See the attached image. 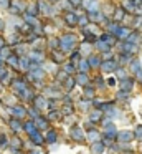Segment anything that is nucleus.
<instances>
[{"label":"nucleus","instance_id":"5","mask_svg":"<svg viewBox=\"0 0 142 154\" xmlns=\"http://www.w3.org/2000/svg\"><path fill=\"white\" fill-rule=\"evenodd\" d=\"M101 68H103V71H106V73H111L114 70H117V65H116V61H113V60H106L104 63H101Z\"/></svg>","mask_w":142,"mask_h":154},{"label":"nucleus","instance_id":"40","mask_svg":"<svg viewBox=\"0 0 142 154\" xmlns=\"http://www.w3.org/2000/svg\"><path fill=\"white\" fill-rule=\"evenodd\" d=\"M88 138H89L91 141H96L99 136H98V133H96V131H89V133H88Z\"/></svg>","mask_w":142,"mask_h":154},{"label":"nucleus","instance_id":"45","mask_svg":"<svg viewBox=\"0 0 142 154\" xmlns=\"http://www.w3.org/2000/svg\"><path fill=\"white\" fill-rule=\"evenodd\" d=\"M15 51H17V55H20V53H23V51H27V47H23V45H18V47L15 48Z\"/></svg>","mask_w":142,"mask_h":154},{"label":"nucleus","instance_id":"27","mask_svg":"<svg viewBox=\"0 0 142 154\" xmlns=\"http://www.w3.org/2000/svg\"><path fill=\"white\" fill-rule=\"evenodd\" d=\"M104 151V143H94L93 144V153L94 154H101Z\"/></svg>","mask_w":142,"mask_h":154},{"label":"nucleus","instance_id":"61","mask_svg":"<svg viewBox=\"0 0 142 154\" xmlns=\"http://www.w3.org/2000/svg\"><path fill=\"white\" fill-rule=\"evenodd\" d=\"M17 154H20V153H17Z\"/></svg>","mask_w":142,"mask_h":154},{"label":"nucleus","instance_id":"52","mask_svg":"<svg viewBox=\"0 0 142 154\" xmlns=\"http://www.w3.org/2000/svg\"><path fill=\"white\" fill-rule=\"evenodd\" d=\"M127 98V91H121L119 93V99H126Z\"/></svg>","mask_w":142,"mask_h":154},{"label":"nucleus","instance_id":"44","mask_svg":"<svg viewBox=\"0 0 142 154\" xmlns=\"http://www.w3.org/2000/svg\"><path fill=\"white\" fill-rule=\"evenodd\" d=\"M73 113V109H71V106L66 105V106H63V115H71Z\"/></svg>","mask_w":142,"mask_h":154},{"label":"nucleus","instance_id":"43","mask_svg":"<svg viewBox=\"0 0 142 154\" xmlns=\"http://www.w3.org/2000/svg\"><path fill=\"white\" fill-rule=\"evenodd\" d=\"M135 138H137V139H142V126H137V128H135Z\"/></svg>","mask_w":142,"mask_h":154},{"label":"nucleus","instance_id":"58","mask_svg":"<svg viewBox=\"0 0 142 154\" xmlns=\"http://www.w3.org/2000/svg\"><path fill=\"white\" fill-rule=\"evenodd\" d=\"M3 60H5V58L2 57V55H0V66H2V63H3Z\"/></svg>","mask_w":142,"mask_h":154},{"label":"nucleus","instance_id":"36","mask_svg":"<svg viewBox=\"0 0 142 154\" xmlns=\"http://www.w3.org/2000/svg\"><path fill=\"white\" fill-rule=\"evenodd\" d=\"M61 118V115L58 113L56 109H53V111H50V115H48V119H55V121H58Z\"/></svg>","mask_w":142,"mask_h":154},{"label":"nucleus","instance_id":"11","mask_svg":"<svg viewBox=\"0 0 142 154\" xmlns=\"http://www.w3.org/2000/svg\"><path fill=\"white\" fill-rule=\"evenodd\" d=\"M10 128H12L15 133H18L20 129H23V124L18 121V118H13V119H10Z\"/></svg>","mask_w":142,"mask_h":154},{"label":"nucleus","instance_id":"56","mask_svg":"<svg viewBox=\"0 0 142 154\" xmlns=\"http://www.w3.org/2000/svg\"><path fill=\"white\" fill-rule=\"evenodd\" d=\"M107 83H109V85H111V86H113L114 83H116V80H114V78H109V80H107Z\"/></svg>","mask_w":142,"mask_h":154},{"label":"nucleus","instance_id":"21","mask_svg":"<svg viewBox=\"0 0 142 154\" xmlns=\"http://www.w3.org/2000/svg\"><path fill=\"white\" fill-rule=\"evenodd\" d=\"M33 101H35V105H37L38 108H46L48 106V101L43 96H35L33 98Z\"/></svg>","mask_w":142,"mask_h":154},{"label":"nucleus","instance_id":"20","mask_svg":"<svg viewBox=\"0 0 142 154\" xmlns=\"http://www.w3.org/2000/svg\"><path fill=\"white\" fill-rule=\"evenodd\" d=\"M20 93V96L23 98V99H33V91L30 90V88H25V90H22V91H18Z\"/></svg>","mask_w":142,"mask_h":154},{"label":"nucleus","instance_id":"53","mask_svg":"<svg viewBox=\"0 0 142 154\" xmlns=\"http://www.w3.org/2000/svg\"><path fill=\"white\" fill-rule=\"evenodd\" d=\"M3 47H5V38H3V37H0V50L3 48Z\"/></svg>","mask_w":142,"mask_h":154},{"label":"nucleus","instance_id":"7","mask_svg":"<svg viewBox=\"0 0 142 154\" xmlns=\"http://www.w3.org/2000/svg\"><path fill=\"white\" fill-rule=\"evenodd\" d=\"M30 61H31L30 58L20 57V58H18V70H23V71H30V66H31V63H30Z\"/></svg>","mask_w":142,"mask_h":154},{"label":"nucleus","instance_id":"59","mask_svg":"<svg viewBox=\"0 0 142 154\" xmlns=\"http://www.w3.org/2000/svg\"><path fill=\"white\" fill-rule=\"evenodd\" d=\"M30 154H41V153H40V151H31Z\"/></svg>","mask_w":142,"mask_h":154},{"label":"nucleus","instance_id":"42","mask_svg":"<svg viewBox=\"0 0 142 154\" xmlns=\"http://www.w3.org/2000/svg\"><path fill=\"white\" fill-rule=\"evenodd\" d=\"M134 5H135V3L131 2V0H126V3H124V7H126L127 10H134Z\"/></svg>","mask_w":142,"mask_h":154},{"label":"nucleus","instance_id":"14","mask_svg":"<svg viewBox=\"0 0 142 154\" xmlns=\"http://www.w3.org/2000/svg\"><path fill=\"white\" fill-rule=\"evenodd\" d=\"M101 118H103V109H94V111L89 115V119H91V123H98Z\"/></svg>","mask_w":142,"mask_h":154},{"label":"nucleus","instance_id":"3","mask_svg":"<svg viewBox=\"0 0 142 154\" xmlns=\"http://www.w3.org/2000/svg\"><path fill=\"white\" fill-rule=\"evenodd\" d=\"M63 18L66 22L69 27H75L76 23H78V18H79V15H76L75 12H66L65 15H63Z\"/></svg>","mask_w":142,"mask_h":154},{"label":"nucleus","instance_id":"41","mask_svg":"<svg viewBox=\"0 0 142 154\" xmlns=\"http://www.w3.org/2000/svg\"><path fill=\"white\" fill-rule=\"evenodd\" d=\"M88 20H89V17H88V15H83V17H79V18H78V23H79V25H86V22H88Z\"/></svg>","mask_w":142,"mask_h":154},{"label":"nucleus","instance_id":"6","mask_svg":"<svg viewBox=\"0 0 142 154\" xmlns=\"http://www.w3.org/2000/svg\"><path fill=\"white\" fill-rule=\"evenodd\" d=\"M10 113L15 116V118H25V115H27L28 111H27L23 106H13V108L10 109Z\"/></svg>","mask_w":142,"mask_h":154},{"label":"nucleus","instance_id":"23","mask_svg":"<svg viewBox=\"0 0 142 154\" xmlns=\"http://www.w3.org/2000/svg\"><path fill=\"white\" fill-rule=\"evenodd\" d=\"M13 88H15L17 91H22V90L27 88V83H25L23 80H15V81H13Z\"/></svg>","mask_w":142,"mask_h":154},{"label":"nucleus","instance_id":"32","mask_svg":"<svg viewBox=\"0 0 142 154\" xmlns=\"http://www.w3.org/2000/svg\"><path fill=\"white\" fill-rule=\"evenodd\" d=\"M0 55H2V57L5 58V60H7V58L10 57V55H12V48H10V47H7V45H5V47H3V48L0 50Z\"/></svg>","mask_w":142,"mask_h":154},{"label":"nucleus","instance_id":"25","mask_svg":"<svg viewBox=\"0 0 142 154\" xmlns=\"http://www.w3.org/2000/svg\"><path fill=\"white\" fill-rule=\"evenodd\" d=\"M63 53H65V51H55V53H53V61H55V63H61V61H63V60H65V57H63Z\"/></svg>","mask_w":142,"mask_h":154},{"label":"nucleus","instance_id":"2","mask_svg":"<svg viewBox=\"0 0 142 154\" xmlns=\"http://www.w3.org/2000/svg\"><path fill=\"white\" fill-rule=\"evenodd\" d=\"M9 10L12 13H22L23 10H27V5L22 0H12V5L9 7Z\"/></svg>","mask_w":142,"mask_h":154},{"label":"nucleus","instance_id":"46","mask_svg":"<svg viewBox=\"0 0 142 154\" xmlns=\"http://www.w3.org/2000/svg\"><path fill=\"white\" fill-rule=\"evenodd\" d=\"M0 9H9V0H0Z\"/></svg>","mask_w":142,"mask_h":154},{"label":"nucleus","instance_id":"9","mask_svg":"<svg viewBox=\"0 0 142 154\" xmlns=\"http://www.w3.org/2000/svg\"><path fill=\"white\" fill-rule=\"evenodd\" d=\"M89 20H93V22H106V17L103 15V13H99V12H89Z\"/></svg>","mask_w":142,"mask_h":154},{"label":"nucleus","instance_id":"28","mask_svg":"<svg viewBox=\"0 0 142 154\" xmlns=\"http://www.w3.org/2000/svg\"><path fill=\"white\" fill-rule=\"evenodd\" d=\"M7 63L9 65H12L13 68H18V57L17 55H12V57L7 58Z\"/></svg>","mask_w":142,"mask_h":154},{"label":"nucleus","instance_id":"22","mask_svg":"<svg viewBox=\"0 0 142 154\" xmlns=\"http://www.w3.org/2000/svg\"><path fill=\"white\" fill-rule=\"evenodd\" d=\"M76 83L86 86V85H88V75H86V73H79V75L76 76Z\"/></svg>","mask_w":142,"mask_h":154},{"label":"nucleus","instance_id":"60","mask_svg":"<svg viewBox=\"0 0 142 154\" xmlns=\"http://www.w3.org/2000/svg\"><path fill=\"white\" fill-rule=\"evenodd\" d=\"M55 2H58V0H50V3H55Z\"/></svg>","mask_w":142,"mask_h":154},{"label":"nucleus","instance_id":"39","mask_svg":"<svg viewBox=\"0 0 142 154\" xmlns=\"http://www.w3.org/2000/svg\"><path fill=\"white\" fill-rule=\"evenodd\" d=\"M12 144L15 146V149H20V147H22V141H20L18 138H13V139H12Z\"/></svg>","mask_w":142,"mask_h":154},{"label":"nucleus","instance_id":"57","mask_svg":"<svg viewBox=\"0 0 142 154\" xmlns=\"http://www.w3.org/2000/svg\"><path fill=\"white\" fill-rule=\"evenodd\" d=\"M135 75H137V78H139V80H141V81H142V70H141V71H137Z\"/></svg>","mask_w":142,"mask_h":154},{"label":"nucleus","instance_id":"29","mask_svg":"<svg viewBox=\"0 0 142 154\" xmlns=\"http://www.w3.org/2000/svg\"><path fill=\"white\" fill-rule=\"evenodd\" d=\"M45 141H46V143H55V141H56V131H48Z\"/></svg>","mask_w":142,"mask_h":154},{"label":"nucleus","instance_id":"18","mask_svg":"<svg viewBox=\"0 0 142 154\" xmlns=\"http://www.w3.org/2000/svg\"><path fill=\"white\" fill-rule=\"evenodd\" d=\"M23 20H25V23H27V25H33V27H37V25H38L37 17L28 15V13H25V15H23Z\"/></svg>","mask_w":142,"mask_h":154},{"label":"nucleus","instance_id":"51","mask_svg":"<svg viewBox=\"0 0 142 154\" xmlns=\"http://www.w3.org/2000/svg\"><path fill=\"white\" fill-rule=\"evenodd\" d=\"M69 3H71V5H81L83 0H69Z\"/></svg>","mask_w":142,"mask_h":154},{"label":"nucleus","instance_id":"15","mask_svg":"<svg viewBox=\"0 0 142 154\" xmlns=\"http://www.w3.org/2000/svg\"><path fill=\"white\" fill-rule=\"evenodd\" d=\"M132 138H134V136L131 134L129 131H122V133H119V134H117V139H119V141H122V143H129Z\"/></svg>","mask_w":142,"mask_h":154},{"label":"nucleus","instance_id":"49","mask_svg":"<svg viewBox=\"0 0 142 154\" xmlns=\"http://www.w3.org/2000/svg\"><path fill=\"white\" fill-rule=\"evenodd\" d=\"M79 106H81V109H88L89 103H88V101H81V103H79Z\"/></svg>","mask_w":142,"mask_h":154},{"label":"nucleus","instance_id":"47","mask_svg":"<svg viewBox=\"0 0 142 154\" xmlns=\"http://www.w3.org/2000/svg\"><path fill=\"white\" fill-rule=\"evenodd\" d=\"M117 76L124 80V78H126V71H124V70H121V68H117Z\"/></svg>","mask_w":142,"mask_h":154},{"label":"nucleus","instance_id":"16","mask_svg":"<svg viewBox=\"0 0 142 154\" xmlns=\"http://www.w3.org/2000/svg\"><path fill=\"white\" fill-rule=\"evenodd\" d=\"M30 60H31L33 63H37V61H38V63H41V61L45 60V57H43L41 51H33V53L30 55Z\"/></svg>","mask_w":142,"mask_h":154},{"label":"nucleus","instance_id":"50","mask_svg":"<svg viewBox=\"0 0 142 154\" xmlns=\"http://www.w3.org/2000/svg\"><path fill=\"white\" fill-rule=\"evenodd\" d=\"M7 143V138H5V134H0V146H3Z\"/></svg>","mask_w":142,"mask_h":154},{"label":"nucleus","instance_id":"13","mask_svg":"<svg viewBox=\"0 0 142 154\" xmlns=\"http://www.w3.org/2000/svg\"><path fill=\"white\" fill-rule=\"evenodd\" d=\"M38 12H40L38 2H35V3H31V5H28V7H27V13H28V15H33V17H37Z\"/></svg>","mask_w":142,"mask_h":154},{"label":"nucleus","instance_id":"54","mask_svg":"<svg viewBox=\"0 0 142 154\" xmlns=\"http://www.w3.org/2000/svg\"><path fill=\"white\" fill-rule=\"evenodd\" d=\"M2 30H5V22H3V20H0V32H2Z\"/></svg>","mask_w":142,"mask_h":154},{"label":"nucleus","instance_id":"38","mask_svg":"<svg viewBox=\"0 0 142 154\" xmlns=\"http://www.w3.org/2000/svg\"><path fill=\"white\" fill-rule=\"evenodd\" d=\"M63 70H65L66 73H75V63H71V61H69V63H66Z\"/></svg>","mask_w":142,"mask_h":154},{"label":"nucleus","instance_id":"33","mask_svg":"<svg viewBox=\"0 0 142 154\" xmlns=\"http://www.w3.org/2000/svg\"><path fill=\"white\" fill-rule=\"evenodd\" d=\"M122 18H124V10L117 9L116 12H114V20H116V22H121Z\"/></svg>","mask_w":142,"mask_h":154},{"label":"nucleus","instance_id":"31","mask_svg":"<svg viewBox=\"0 0 142 154\" xmlns=\"http://www.w3.org/2000/svg\"><path fill=\"white\" fill-rule=\"evenodd\" d=\"M89 66H93V68H98L99 65H101V61H99V58L98 57H89Z\"/></svg>","mask_w":142,"mask_h":154},{"label":"nucleus","instance_id":"4","mask_svg":"<svg viewBox=\"0 0 142 154\" xmlns=\"http://www.w3.org/2000/svg\"><path fill=\"white\" fill-rule=\"evenodd\" d=\"M71 138H73L75 141H79V143H81V141L84 139V133H83V129H81L79 126H73V128H71Z\"/></svg>","mask_w":142,"mask_h":154},{"label":"nucleus","instance_id":"30","mask_svg":"<svg viewBox=\"0 0 142 154\" xmlns=\"http://www.w3.org/2000/svg\"><path fill=\"white\" fill-rule=\"evenodd\" d=\"M96 47L101 50V51H106V50H109V45L106 43L104 40H98V41H96Z\"/></svg>","mask_w":142,"mask_h":154},{"label":"nucleus","instance_id":"19","mask_svg":"<svg viewBox=\"0 0 142 154\" xmlns=\"http://www.w3.org/2000/svg\"><path fill=\"white\" fill-rule=\"evenodd\" d=\"M35 124H37L38 129H46V128H48V119L40 118V116H38L37 119H35Z\"/></svg>","mask_w":142,"mask_h":154},{"label":"nucleus","instance_id":"55","mask_svg":"<svg viewBox=\"0 0 142 154\" xmlns=\"http://www.w3.org/2000/svg\"><path fill=\"white\" fill-rule=\"evenodd\" d=\"M28 113H30L31 116H37V115H38V111H37V109H30Z\"/></svg>","mask_w":142,"mask_h":154},{"label":"nucleus","instance_id":"10","mask_svg":"<svg viewBox=\"0 0 142 154\" xmlns=\"http://www.w3.org/2000/svg\"><path fill=\"white\" fill-rule=\"evenodd\" d=\"M132 86H134V81L129 80V78H124L122 81H121V90H122V91H131Z\"/></svg>","mask_w":142,"mask_h":154},{"label":"nucleus","instance_id":"48","mask_svg":"<svg viewBox=\"0 0 142 154\" xmlns=\"http://www.w3.org/2000/svg\"><path fill=\"white\" fill-rule=\"evenodd\" d=\"M5 76H7V70H5V68H2V66H0V80H3Z\"/></svg>","mask_w":142,"mask_h":154},{"label":"nucleus","instance_id":"12","mask_svg":"<svg viewBox=\"0 0 142 154\" xmlns=\"http://www.w3.org/2000/svg\"><path fill=\"white\" fill-rule=\"evenodd\" d=\"M30 138H31V141H33L35 144H43V143H45V138H43V136L40 134L38 131L31 133V134H30Z\"/></svg>","mask_w":142,"mask_h":154},{"label":"nucleus","instance_id":"17","mask_svg":"<svg viewBox=\"0 0 142 154\" xmlns=\"http://www.w3.org/2000/svg\"><path fill=\"white\" fill-rule=\"evenodd\" d=\"M23 129H25L28 134L35 133V131H37V124H35V121H27V123L23 124Z\"/></svg>","mask_w":142,"mask_h":154},{"label":"nucleus","instance_id":"35","mask_svg":"<svg viewBox=\"0 0 142 154\" xmlns=\"http://www.w3.org/2000/svg\"><path fill=\"white\" fill-rule=\"evenodd\" d=\"M79 60H81V53H79V50L75 51V53L69 57V61H71V63H76V61H79Z\"/></svg>","mask_w":142,"mask_h":154},{"label":"nucleus","instance_id":"8","mask_svg":"<svg viewBox=\"0 0 142 154\" xmlns=\"http://www.w3.org/2000/svg\"><path fill=\"white\" fill-rule=\"evenodd\" d=\"M81 5H83L88 12H98V2H96V0H83Z\"/></svg>","mask_w":142,"mask_h":154},{"label":"nucleus","instance_id":"34","mask_svg":"<svg viewBox=\"0 0 142 154\" xmlns=\"http://www.w3.org/2000/svg\"><path fill=\"white\" fill-rule=\"evenodd\" d=\"M131 70H132L134 73L141 71V61H139V60H134V61H132V65H131Z\"/></svg>","mask_w":142,"mask_h":154},{"label":"nucleus","instance_id":"1","mask_svg":"<svg viewBox=\"0 0 142 154\" xmlns=\"http://www.w3.org/2000/svg\"><path fill=\"white\" fill-rule=\"evenodd\" d=\"M76 41H78L76 35H73V33H66V35H63L61 40H60V50H61V51H69V50L76 45Z\"/></svg>","mask_w":142,"mask_h":154},{"label":"nucleus","instance_id":"26","mask_svg":"<svg viewBox=\"0 0 142 154\" xmlns=\"http://www.w3.org/2000/svg\"><path fill=\"white\" fill-rule=\"evenodd\" d=\"M75 85H76V81H75V78H71V76H68L66 80H65V88H66L68 91L69 90H73L75 88Z\"/></svg>","mask_w":142,"mask_h":154},{"label":"nucleus","instance_id":"37","mask_svg":"<svg viewBox=\"0 0 142 154\" xmlns=\"http://www.w3.org/2000/svg\"><path fill=\"white\" fill-rule=\"evenodd\" d=\"M84 96L86 98H93V96H94V90H93V88H89L88 85L84 86Z\"/></svg>","mask_w":142,"mask_h":154},{"label":"nucleus","instance_id":"24","mask_svg":"<svg viewBox=\"0 0 142 154\" xmlns=\"http://www.w3.org/2000/svg\"><path fill=\"white\" fill-rule=\"evenodd\" d=\"M89 70V61L88 60H79V73H86Z\"/></svg>","mask_w":142,"mask_h":154}]
</instances>
